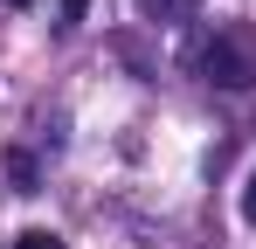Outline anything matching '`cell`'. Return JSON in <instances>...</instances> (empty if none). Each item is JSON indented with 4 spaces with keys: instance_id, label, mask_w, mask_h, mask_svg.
<instances>
[{
    "instance_id": "2",
    "label": "cell",
    "mask_w": 256,
    "mask_h": 249,
    "mask_svg": "<svg viewBox=\"0 0 256 249\" xmlns=\"http://www.w3.org/2000/svg\"><path fill=\"white\" fill-rule=\"evenodd\" d=\"M194 7H201V0H138V14H146V21H160V28H173V21H187Z\"/></svg>"
},
{
    "instance_id": "4",
    "label": "cell",
    "mask_w": 256,
    "mask_h": 249,
    "mask_svg": "<svg viewBox=\"0 0 256 249\" xmlns=\"http://www.w3.org/2000/svg\"><path fill=\"white\" fill-rule=\"evenodd\" d=\"M242 222L256 228V173H250V187H242Z\"/></svg>"
},
{
    "instance_id": "3",
    "label": "cell",
    "mask_w": 256,
    "mask_h": 249,
    "mask_svg": "<svg viewBox=\"0 0 256 249\" xmlns=\"http://www.w3.org/2000/svg\"><path fill=\"white\" fill-rule=\"evenodd\" d=\"M14 249H62V236H48V228H21Z\"/></svg>"
},
{
    "instance_id": "5",
    "label": "cell",
    "mask_w": 256,
    "mask_h": 249,
    "mask_svg": "<svg viewBox=\"0 0 256 249\" xmlns=\"http://www.w3.org/2000/svg\"><path fill=\"white\" fill-rule=\"evenodd\" d=\"M84 21V0H62V28H76Z\"/></svg>"
},
{
    "instance_id": "1",
    "label": "cell",
    "mask_w": 256,
    "mask_h": 249,
    "mask_svg": "<svg viewBox=\"0 0 256 249\" xmlns=\"http://www.w3.org/2000/svg\"><path fill=\"white\" fill-rule=\"evenodd\" d=\"M201 76L222 83V90H250L256 83V28L222 21V28L208 35V48H201Z\"/></svg>"
},
{
    "instance_id": "6",
    "label": "cell",
    "mask_w": 256,
    "mask_h": 249,
    "mask_svg": "<svg viewBox=\"0 0 256 249\" xmlns=\"http://www.w3.org/2000/svg\"><path fill=\"white\" fill-rule=\"evenodd\" d=\"M7 7H35V0H7Z\"/></svg>"
}]
</instances>
